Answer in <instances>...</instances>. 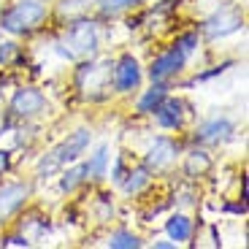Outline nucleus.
I'll list each match as a JSON object with an SVG mask.
<instances>
[{
    "instance_id": "6ab92c4d",
    "label": "nucleus",
    "mask_w": 249,
    "mask_h": 249,
    "mask_svg": "<svg viewBox=\"0 0 249 249\" xmlns=\"http://www.w3.org/2000/svg\"><path fill=\"white\" fill-rule=\"evenodd\" d=\"M17 219H19L17 231H19V233H25V236L30 238V244H33V247L44 241V238L49 236V231H52L49 217H41V214L25 212V209H22V212L17 214Z\"/></svg>"
},
{
    "instance_id": "412c9836",
    "label": "nucleus",
    "mask_w": 249,
    "mask_h": 249,
    "mask_svg": "<svg viewBox=\"0 0 249 249\" xmlns=\"http://www.w3.org/2000/svg\"><path fill=\"white\" fill-rule=\"evenodd\" d=\"M149 3V0H98V8H95V17L106 25L108 19H119L127 11H138Z\"/></svg>"
},
{
    "instance_id": "b1692460",
    "label": "nucleus",
    "mask_w": 249,
    "mask_h": 249,
    "mask_svg": "<svg viewBox=\"0 0 249 249\" xmlns=\"http://www.w3.org/2000/svg\"><path fill=\"white\" fill-rule=\"evenodd\" d=\"M89 214L98 225H108L117 219V203H114V195H98L89 203Z\"/></svg>"
},
{
    "instance_id": "cd10ccee",
    "label": "nucleus",
    "mask_w": 249,
    "mask_h": 249,
    "mask_svg": "<svg viewBox=\"0 0 249 249\" xmlns=\"http://www.w3.org/2000/svg\"><path fill=\"white\" fill-rule=\"evenodd\" d=\"M233 65H236V60H225V62H217V65H212L209 71H198V73H195L190 81H184V87H193V84H203V81L214 79V76H222V73H228V71H231Z\"/></svg>"
},
{
    "instance_id": "c85d7f7f",
    "label": "nucleus",
    "mask_w": 249,
    "mask_h": 249,
    "mask_svg": "<svg viewBox=\"0 0 249 249\" xmlns=\"http://www.w3.org/2000/svg\"><path fill=\"white\" fill-rule=\"evenodd\" d=\"M0 247H3V249H27V247H33V244H30V238H27L25 233L8 231V233L0 236Z\"/></svg>"
},
{
    "instance_id": "2f4dec72",
    "label": "nucleus",
    "mask_w": 249,
    "mask_h": 249,
    "mask_svg": "<svg viewBox=\"0 0 249 249\" xmlns=\"http://www.w3.org/2000/svg\"><path fill=\"white\" fill-rule=\"evenodd\" d=\"M152 247H155V249H176V244L165 236V238H155V241H152Z\"/></svg>"
},
{
    "instance_id": "4be33fe9",
    "label": "nucleus",
    "mask_w": 249,
    "mask_h": 249,
    "mask_svg": "<svg viewBox=\"0 0 249 249\" xmlns=\"http://www.w3.org/2000/svg\"><path fill=\"white\" fill-rule=\"evenodd\" d=\"M25 60V46L19 44V38H0V71H14L19 62Z\"/></svg>"
},
{
    "instance_id": "4468645a",
    "label": "nucleus",
    "mask_w": 249,
    "mask_h": 249,
    "mask_svg": "<svg viewBox=\"0 0 249 249\" xmlns=\"http://www.w3.org/2000/svg\"><path fill=\"white\" fill-rule=\"evenodd\" d=\"M171 89H174L171 81H149L146 87H141L136 95H133V117L149 119L152 114L157 111V106L165 100V95H168Z\"/></svg>"
},
{
    "instance_id": "f8f14e48",
    "label": "nucleus",
    "mask_w": 249,
    "mask_h": 249,
    "mask_svg": "<svg viewBox=\"0 0 249 249\" xmlns=\"http://www.w3.org/2000/svg\"><path fill=\"white\" fill-rule=\"evenodd\" d=\"M233 136H236V124L228 117H209L193 127L190 143H200L206 149H217V146H225Z\"/></svg>"
},
{
    "instance_id": "bb28decb",
    "label": "nucleus",
    "mask_w": 249,
    "mask_h": 249,
    "mask_svg": "<svg viewBox=\"0 0 249 249\" xmlns=\"http://www.w3.org/2000/svg\"><path fill=\"white\" fill-rule=\"evenodd\" d=\"M133 162H127V152H119V155H111V165H108V176L106 181H111V187H119V181L127 176Z\"/></svg>"
},
{
    "instance_id": "473e14b6",
    "label": "nucleus",
    "mask_w": 249,
    "mask_h": 249,
    "mask_svg": "<svg viewBox=\"0 0 249 249\" xmlns=\"http://www.w3.org/2000/svg\"><path fill=\"white\" fill-rule=\"evenodd\" d=\"M3 103H6V100H3V87H0V108H3Z\"/></svg>"
},
{
    "instance_id": "9d476101",
    "label": "nucleus",
    "mask_w": 249,
    "mask_h": 249,
    "mask_svg": "<svg viewBox=\"0 0 249 249\" xmlns=\"http://www.w3.org/2000/svg\"><path fill=\"white\" fill-rule=\"evenodd\" d=\"M36 195V181L17 179V181H0V225L14 219L22 209H27Z\"/></svg>"
},
{
    "instance_id": "dca6fc26",
    "label": "nucleus",
    "mask_w": 249,
    "mask_h": 249,
    "mask_svg": "<svg viewBox=\"0 0 249 249\" xmlns=\"http://www.w3.org/2000/svg\"><path fill=\"white\" fill-rule=\"evenodd\" d=\"M162 231H165V236H168L176 247H184V244H193V238H195V219L190 217L184 209H176V212H171L168 217H165Z\"/></svg>"
},
{
    "instance_id": "2eb2a0df",
    "label": "nucleus",
    "mask_w": 249,
    "mask_h": 249,
    "mask_svg": "<svg viewBox=\"0 0 249 249\" xmlns=\"http://www.w3.org/2000/svg\"><path fill=\"white\" fill-rule=\"evenodd\" d=\"M89 155H84V171H87V181L89 184H103L108 176V165H111V143L100 141L95 146H89Z\"/></svg>"
},
{
    "instance_id": "a878e982",
    "label": "nucleus",
    "mask_w": 249,
    "mask_h": 249,
    "mask_svg": "<svg viewBox=\"0 0 249 249\" xmlns=\"http://www.w3.org/2000/svg\"><path fill=\"white\" fill-rule=\"evenodd\" d=\"M171 206H176V209H193V206H198V187H195V181H181L179 187L174 190V195H171Z\"/></svg>"
},
{
    "instance_id": "f704fd0d",
    "label": "nucleus",
    "mask_w": 249,
    "mask_h": 249,
    "mask_svg": "<svg viewBox=\"0 0 249 249\" xmlns=\"http://www.w3.org/2000/svg\"><path fill=\"white\" fill-rule=\"evenodd\" d=\"M0 38H3V33H0Z\"/></svg>"
},
{
    "instance_id": "c756f323",
    "label": "nucleus",
    "mask_w": 249,
    "mask_h": 249,
    "mask_svg": "<svg viewBox=\"0 0 249 249\" xmlns=\"http://www.w3.org/2000/svg\"><path fill=\"white\" fill-rule=\"evenodd\" d=\"M217 209H219V212H225V214H238V217H247V200H241V198H236V200L225 198Z\"/></svg>"
},
{
    "instance_id": "9b49d317",
    "label": "nucleus",
    "mask_w": 249,
    "mask_h": 249,
    "mask_svg": "<svg viewBox=\"0 0 249 249\" xmlns=\"http://www.w3.org/2000/svg\"><path fill=\"white\" fill-rule=\"evenodd\" d=\"M92 143H95L92 127H89V124H79V127L65 133L49 152L54 155V160L60 162V165H71V162L81 160V157L87 155V149Z\"/></svg>"
},
{
    "instance_id": "0eeeda50",
    "label": "nucleus",
    "mask_w": 249,
    "mask_h": 249,
    "mask_svg": "<svg viewBox=\"0 0 249 249\" xmlns=\"http://www.w3.org/2000/svg\"><path fill=\"white\" fill-rule=\"evenodd\" d=\"M143 65L133 52H119L111 65V89L117 98H133L143 87Z\"/></svg>"
},
{
    "instance_id": "5701e85b",
    "label": "nucleus",
    "mask_w": 249,
    "mask_h": 249,
    "mask_svg": "<svg viewBox=\"0 0 249 249\" xmlns=\"http://www.w3.org/2000/svg\"><path fill=\"white\" fill-rule=\"evenodd\" d=\"M106 247L108 249H141L143 238L136 231H130V228H114L106 236Z\"/></svg>"
},
{
    "instance_id": "39448f33",
    "label": "nucleus",
    "mask_w": 249,
    "mask_h": 249,
    "mask_svg": "<svg viewBox=\"0 0 249 249\" xmlns=\"http://www.w3.org/2000/svg\"><path fill=\"white\" fill-rule=\"evenodd\" d=\"M49 114V98L36 84H19L6 100V117L14 124H30Z\"/></svg>"
},
{
    "instance_id": "7c9ffc66",
    "label": "nucleus",
    "mask_w": 249,
    "mask_h": 249,
    "mask_svg": "<svg viewBox=\"0 0 249 249\" xmlns=\"http://www.w3.org/2000/svg\"><path fill=\"white\" fill-rule=\"evenodd\" d=\"M11 165H14V149H3V146H0V181L8 176Z\"/></svg>"
},
{
    "instance_id": "1a4fd4ad",
    "label": "nucleus",
    "mask_w": 249,
    "mask_h": 249,
    "mask_svg": "<svg viewBox=\"0 0 249 249\" xmlns=\"http://www.w3.org/2000/svg\"><path fill=\"white\" fill-rule=\"evenodd\" d=\"M149 119L165 133H181L190 124V119H193V103L187 98H181V95L168 92Z\"/></svg>"
},
{
    "instance_id": "f257e3e1",
    "label": "nucleus",
    "mask_w": 249,
    "mask_h": 249,
    "mask_svg": "<svg viewBox=\"0 0 249 249\" xmlns=\"http://www.w3.org/2000/svg\"><path fill=\"white\" fill-rule=\"evenodd\" d=\"M52 46H54V54L65 62L95 57L103 46V22L95 14L71 19V22L60 25V33L54 36Z\"/></svg>"
},
{
    "instance_id": "ddd939ff",
    "label": "nucleus",
    "mask_w": 249,
    "mask_h": 249,
    "mask_svg": "<svg viewBox=\"0 0 249 249\" xmlns=\"http://www.w3.org/2000/svg\"><path fill=\"white\" fill-rule=\"evenodd\" d=\"M179 168H181V179L187 181H203L206 176L214 171V155L212 149H206L200 143H190L184 146L179 155Z\"/></svg>"
},
{
    "instance_id": "aec40b11",
    "label": "nucleus",
    "mask_w": 249,
    "mask_h": 249,
    "mask_svg": "<svg viewBox=\"0 0 249 249\" xmlns=\"http://www.w3.org/2000/svg\"><path fill=\"white\" fill-rule=\"evenodd\" d=\"M57 179V190H60L62 195H73L79 193L81 187H87V171H84V160H76L71 162V165H62L60 174L54 176Z\"/></svg>"
},
{
    "instance_id": "f3484780",
    "label": "nucleus",
    "mask_w": 249,
    "mask_h": 249,
    "mask_svg": "<svg viewBox=\"0 0 249 249\" xmlns=\"http://www.w3.org/2000/svg\"><path fill=\"white\" fill-rule=\"evenodd\" d=\"M152 181H155V176H152L149 171H146V168L141 165V162H138V165H130L127 176H124L122 181H119L117 190H119V193H122L127 200H133V198H143V195L149 193Z\"/></svg>"
},
{
    "instance_id": "6e6552de",
    "label": "nucleus",
    "mask_w": 249,
    "mask_h": 249,
    "mask_svg": "<svg viewBox=\"0 0 249 249\" xmlns=\"http://www.w3.org/2000/svg\"><path fill=\"white\" fill-rule=\"evenodd\" d=\"M187 65H190V57L171 44V46H165V49H160L157 54H152V60L146 62V68H143V76L149 81H171V84H174V81L187 71Z\"/></svg>"
},
{
    "instance_id": "a211bd4d",
    "label": "nucleus",
    "mask_w": 249,
    "mask_h": 249,
    "mask_svg": "<svg viewBox=\"0 0 249 249\" xmlns=\"http://www.w3.org/2000/svg\"><path fill=\"white\" fill-rule=\"evenodd\" d=\"M95 8H98V0H54L52 3V19L65 25L71 19L95 14Z\"/></svg>"
},
{
    "instance_id": "423d86ee",
    "label": "nucleus",
    "mask_w": 249,
    "mask_h": 249,
    "mask_svg": "<svg viewBox=\"0 0 249 249\" xmlns=\"http://www.w3.org/2000/svg\"><path fill=\"white\" fill-rule=\"evenodd\" d=\"M181 149H184V141H179L176 136H168V133L152 136L149 143H146L143 152H141V165L149 171L152 176L168 174L176 162H179Z\"/></svg>"
},
{
    "instance_id": "72a5a7b5",
    "label": "nucleus",
    "mask_w": 249,
    "mask_h": 249,
    "mask_svg": "<svg viewBox=\"0 0 249 249\" xmlns=\"http://www.w3.org/2000/svg\"><path fill=\"white\" fill-rule=\"evenodd\" d=\"M44 3H49V6H52V3H54V0H44Z\"/></svg>"
},
{
    "instance_id": "20e7f679",
    "label": "nucleus",
    "mask_w": 249,
    "mask_h": 249,
    "mask_svg": "<svg viewBox=\"0 0 249 249\" xmlns=\"http://www.w3.org/2000/svg\"><path fill=\"white\" fill-rule=\"evenodd\" d=\"M247 27V14L238 6L236 0H222L212 11L200 19L198 33L203 38V44H219V41H228L231 36L241 33Z\"/></svg>"
},
{
    "instance_id": "7ed1b4c3",
    "label": "nucleus",
    "mask_w": 249,
    "mask_h": 249,
    "mask_svg": "<svg viewBox=\"0 0 249 249\" xmlns=\"http://www.w3.org/2000/svg\"><path fill=\"white\" fill-rule=\"evenodd\" d=\"M52 22V6L44 0H8L0 6V33L11 38H33Z\"/></svg>"
},
{
    "instance_id": "393cba45",
    "label": "nucleus",
    "mask_w": 249,
    "mask_h": 249,
    "mask_svg": "<svg viewBox=\"0 0 249 249\" xmlns=\"http://www.w3.org/2000/svg\"><path fill=\"white\" fill-rule=\"evenodd\" d=\"M171 44H174L176 49H181L187 57H190V60H193V57L203 49V38H200L198 27H187V30L176 33V38L171 41Z\"/></svg>"
},
{
    "instance_id": "f03ea898",
    "label": "nucleus",
    "mask_w": 249,
    "mask_h": 249,
    "mask_svg": "<svg viewBox=\"0 0 249 249\" xmlns=\"http://www.w3.org/2000/svg\"><path fill=\"white\" fill-rule=\"evenodd\" d=\"M111 65L114 57L111 54H95L87 60L73 62V73H71V87L73 95L81 103H108L114 98L111 89Z\"/></svg>"
}]
</instances>
